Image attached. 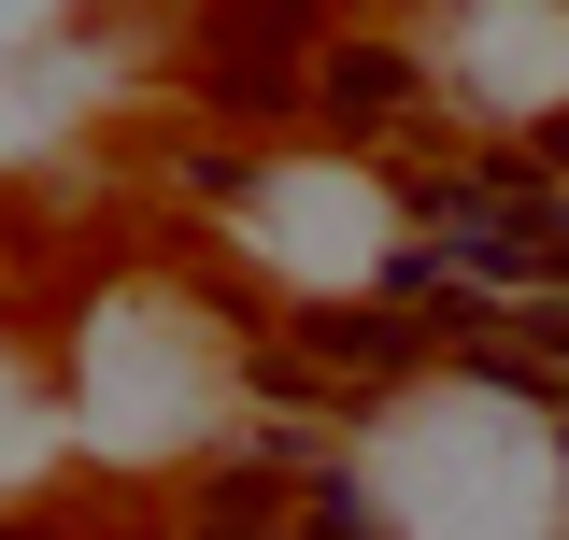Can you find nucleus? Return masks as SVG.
Masks as SVG:
<instances>
[{
  "label": "nucleus",
  "mask_w": 569,
  "mask_h": 540,
  "mask_svg": "<svg viewBox=\"0 0 569 540\" xmlns=\"http://www.w3.org/2000/svg\"><path fill=\"white\" fill-rule=\"evenodd\" d=\"M413 43H427V86L470 129H541V114H569V0H441Z\"/></svg>",
  "instance_id": "f257e3e1"
}]
</instances>
